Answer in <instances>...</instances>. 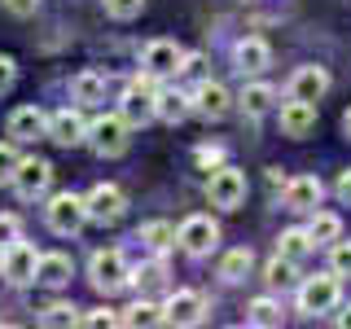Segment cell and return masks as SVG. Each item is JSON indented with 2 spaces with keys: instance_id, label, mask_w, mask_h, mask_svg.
<instances>
[{
  "instance_id": "cell-13",
  "label": "cell",
  "mask_w": 351,
  "mask_h": 329,
  "mask_svg": "<svg viewBox=\"0 0 351 329\" xmlns=\"http://www.w3.org/2000/svg\"><path fill=\"white\" fill-rule=\"evenodd\" d=\"M180 62H184V49L176 40H149L141 49V71L154 75V80H171L180 75Z\"/></svg>"
},
{
  "instance_id": "cell-3",
  "label": "cell",
  "mask_w": 351,
  "mask_h": 329,
  "mask_svg": "<svg viewBox=\"0 0 351 329\" xmlns=\"http://www.w3.org/2000/svg\"><path fill=\"white\" fill-rule=\"evenodd\" d=\"M119 114L128 119L132 127H145L149 119H158V80L141 71L136 80L123 88V101H119Z\"/></svg>"
},
{
  "instance_id": "cell-33",
  "label": "cell",
  "mask_w": 351,
  "mask_h": 329,
  "mask_svg": "<svg viewBox=\"0 0 351 329\" xmlns=\"http://www.w3.org/2000/svg\"><path fill=\"white\" fill-rule=\"evenodd\" d=\"M329 272H338V277H351V241H347V237L329 241Z\"/></svg>"
},
{
  "instance_id": "cell-15",
  "label": "cell",
  "mask_w": 351,
  "mask_h": 329,
  "mask_svg": "<svg viewBox=\"0 0 351 329\" xmlns=\"http://www.w3.org/2000/svg\"><path fill=\"white\" fill-rule=\"evenodd\" d=\"M49 141H58L62 149H75L88 141V119L80 106H66L58 114H49Z\"/></svg>"
},
{
  "instance_id": "cell-25",
  "label": "cell",
  "mask_w": 351,
  "mask_h": 329,
  "mask_svg": "<svg viewBox=\"0 0 351 329\" xmlns=\"http://www.w3.org/2000/svg\"><path fill=\"white\" fill-rule=\"evenodd\" d=\"M285 321V307L272 299V294H263V299H255L246 307V325H259V329H277Z\"/></svg>"
},
{
  "instance_id": "cell-38",
  "label": "cell",
  "mask_w": 351,
  "mask_h": 329,
  "mask_svg": "<svg viewBox=\"0 0 351 329\" xmlns=\"http://www.w3.org/2000/svg\"><path fill=\"white\" fill-rule=\"evenodd\" d=\"M14 84H18V62L9 58V53H0V97H5Z\"/></svg>"
},
{
  "instance_id": "cell-2",
  "label": "cell",
  "mask_w": 351,
  "mask_h": 329,
  "mask_svg": "<svg viewBox=\"0 0 351 329\" xmlns=\"http://www.w3.org/2000/svg\"><path fill=\"white\" fill-rule=\"evenodd\" d=\"M128 277H132V268H128V255L123 250H97L93 259H88V285H93L97 294H119V290H128Z\"/></svg>"
},
{
  "instance_id": "cell-5",
  "label": "cell",
  "mask_w": 351,
  "mask_h": 329,
  "mask_svg": "<svg viewBox=\"0 0 351 329\" xmlns=\"http://www.w3.org/2000/svg\"><path fill=\"white\" fill-rule=\"evenodd\" d=\"M84 145H93L97 158H119V154H128V145H132V123L123 114H101V119L88 123Z\"/></svg>"
},
{
  "instance_id": "cell-18",
  "label": "cell",
  "mask_w": 351,
  "mask_h": 329,
  "mask_svg": "<svg viewBox=\"0 0 351 329\" xmlns=\"http://www.w3.org/2000/svg\"><path fill=\"white\" fill-rule=\"evenodd\" d=\"M285 93L294 97V101H321L329 93V71L325 66H299V71L290 75V88Z\"/></svg>"
},
{
  "instance_id": "cell-19",
  "label": "cell",
  "mask_w": 351,
  "mask_h": 329,
  "mask_svg": "<svg viewBox=\"0 0 351 329\" xmlns=\"http://www.w3.org/2000/svg\"><path fill=\"white\" fill-rule=\"evenodd\" d=\"M233 62H237V71H241V75H263V71L272 66V49H268V40H259V36L237 40V44H233Z\"/></svg>"
},
{
  "instance_id": "cell-30",
  "label": "cell",
  "mask_w": 351,
  "mask_h": 329,
  "mask_svg": "<svg viewBox=\"0 0 351 329\" xmlns=\"http://www.w3.org/2000/svg\"><path fill=\"white\" fill-rule=\"evenodd\" d=\"M263 281H268L272 290H285V285H294V281H299V263H294V259H285L281 250H277V255L268 259V268H263Z\"/></svg>"
},
{
  "instance_id": "cell-22",
  "label": "cell",
  "mask_w": 351,
  "mask_h": 329,
  "mask_svg": "<svg viewBox=\"0 0 351 329\" xmlns=\"http://www.w3.org/2000/svg\"><path fill=\"white\" fill-rule=\"evenodd\" d=\"M71 101H75V106H101V101H106V75L80 71V75L71 80Z\"/></svg>"
},
{
  "instance_id": "cell-44",
  "label": "cell",
  "mask_w": 351,
  "mask_h": 329,
  "mask_svg": "<svg viewBox=\"0 0 351 329\" xmlns=\"http://www.w3.org/2000/svg\"><path fill=\"white\" fill-rule=\"evenodd\" d=\"M0 259H5V250H0Z\"/></svg>"
},
{
  "instance_id": "cell-23",
  "label": "cell",
  "mask_w": 351,
  "mask_h": 329,
  "mask_svg": "<svg viewBox=\"0 0 351 329\" xmlns=\"http://www.w3.org/2000/svg\"><path fill=\"white\" fill-rule=\"evenodd\" d=\"M193 114V101L189 93H180V88H158V119L162 123H184V119Z\"/></svg>"
},
{
  "instance_id": "cell-21",
  "label": "cell",
  "mask_w": 351,
  "mask_h": 329,
  "mask_svg": "<svg viewBox=\"0 0 351 329\" xmlns=\"http://www.w3.org/2000/svg\"><path fill=\"white\" fill-rule=\"evenodd\" d=\"M237 106L246 110V119H263L268 110H277V88H272V84H263V80H250L246 88H241Z\"/></svg>"
},
{
  "instance_id": "cell-42",
  "label": "cell",
  "mask_w": 351,
  "mask_h": 329,
  "mask_svg": "<svg viewBox=\"0 0 351 329\" xmlns=\"http://www.w3.org/2000/svg\"><path fill=\"white\" fill-rule=\"evenodd\" d=\"M338 325H343V329H351V303L343 307V312H338Z\"/></svg>"
},
{
  "instance_id": "cell-34",
  "label": "cell",
  "mask_w": 351,
  "mask_h": 329,
  "mask_svg": "<svg viewBox=\"0 0 351 329\" xmlns=\"http://www.w3.org/2000/svg\"><path fill=\"white\" fill-rule=\"evenodd\" d=\"M18 162H22V154H18V141H0V184H9V180H14Z\"/></svg>"
},
{
  "instance_id": "cell-17",
  "label": "cell",
  "mask_w": 351,
  "mask_h": 329,
  "mask_svg": "<svg viewBox=\"0 0 351 329\" xmlns=\"http://www.w3.org/2000/svg\"><path fill=\"white\" fill-rule=\"evenodd\" d=\"M40 136H49V114L40 106H18L9 114V141L27 145V141H40Z\"/></svg>"
},
{
  "instance_id": "cell-12",
  "label": "cell",
  "mask_w": 351,
  "mask_h": 329,
  "mask_svg": "<svg viewBox=\"0 0 351 329\" xmlns=\"http://www.w3.org/2000/svg\"><path fill=\"white\" fill-rule=\"evenodd\" d=\"M9 184H14V193L22 202H36V197H44L49 184H53V162L49 158H22Z\"/></svg>"
},
{
  "instance_id": "cell-36",
  "label": "cell",
  "mask_w": 351,
  "mask_h": 329,
  "mask_svg": "<svg viewBox=\"0 0 351 329\" xmlns=\"http://www.w3.org/2000/svg\"><path fill=\"white\" fill-rule=\"evenodd\" d=\"M80 325H88V329H114L119 312H110V307H93V312H80Z\"/></svg>"
},
{
  "instance_id": "cell-4",
  "label": "cell",
  "mask_w": 351,
  "mask_h": 329,
  "mask_svg": "<svg viewBox=\"0 0 351 329\" xmlns=\"http://www.w3.org/2000/svg\"><path fill=\"white\" fill-rule=\"evenodd\" d=\"M246 193H250V184H246V171L241 167H228V162L211 167V175H206V202L215 211H237L246 202Z\"/></svg>"
},
{
  "instance_id": "cell-10",
  "label": "cell",
  "mask_w": 351,
  "mask_h": 329,
  "mask_svg": "<svg viewBox=\"0 0 351 329\" xmlns=\"http://www.w3.org/2000/svg\"><path fill=\"white\" fill-rule=\"evenodd\" d=\"M189 101H193V114L197 119H206V123H219V119H228V110H233V97H228V88L219 84V80H197V88L189 93Z\"/></svg>"
},
{
  "instance_id": "cell-9",
  "label": "cell",
  "mask_w": 351,
  "mask_h": 329,
  "mask_svg": "<svg viewBox=\"0 0 351 329\" xmlns=\"http://www.w3.org/2000/svg\"><path fill=\"white\" fill-rule=\"evenodd\" d=\"M36 263H40V250L31 246V241H22V237H18V241H9V246H5V259H0V277L22 290V285L36 281Z\"/></svg>"
},
{
  "instance_id": "cell-31",
  "label": "cell",
  "mask_w": 351,
  "mask_h": 329,
  "mask_svg": "<svg viewBox=\"0 0 351 329\" xmlns=\"http://www.w3.org/2000/svg\"><path fill=\"white\" fill-rule=\"evenodd\" d=\"M167 281V259H149V263H141V268H132V277L128 285H136V290H149V285H162Z\"/></svg>"
},
{
  "instance_id": "cell-14",
  "label": "cell",
  "mask_w": 351,
  "mask_h": 329,
  "mask_svg": "<svg viewBox=\"0 0 351 329\" xmlns=\"http://www.w3.org/2000/svg\"><path fill=\"white\" fill-rule=\"evenodd\" d=\"M325 197V184L321 175H294V180L281 184V206L285 211H299V215H312Z\"/></svg>"
},
{
  "instance_id": "cell-28",
  "label": "cell",
  "mask_w": 351,
  "mask_h": 329,
  "mask_svg": "<svg viewBox=\"0 0 351 329\" xmlns=\"http://www.w3.org/2000/svg\"><path fill=\"white\" fill-rule=\"evenodd\" d=\"M277 250H281L285 259L303 263V259L316 250V241H312V233H307V228H285V233H281V241H277Z\"/></svg>"
},
{
  "instance_id": "cell-41",
  "label": "cell",
  "mask_w": 351,
  "mask_h": 329,
  "mask_svg": "<svg viewBox=\"0 0 351 329\" xmlns=\"http://www.w3.org/2000/svg\"><path fill=\"white\" fill-rule=\"evenodd\" d=\"M334 193H338V202H343V206H351V167H347V171H338Z\"/></svg>"
},
{
  "instance_id": "cell-7",
  "label": "cell",
  "mask_w": 351,
  "mask_h": 329,
  "mask_svg": "<svg viewBox=\"0 0 351 329\" xmlns=\"http://www.w3.org/2000/svg\"><path fill=\"white\" fill-rule=\"evenodd\" d=\"M176 246H180L189 259H206L219 246V224L211 215H189L180 228H176Z\"/></svg>"
},
{
  "instance_id": "cell-1",
  "label": "cell",
  "mask_w": 351,
  "mask_h": 329,
  "mask_svg": "<svg viewBox=\"0 0 351 329\" xmlns=\"http://www.w3.org/2000/svg\"><path fill=\"white\" fill-rule=\"evenodd\" d=\"M303 316H325L343 303V277L338 272H316V277H303L299 281V294H294Z\"/></svg>"
},
{
  "instance_id": "cell-20",
  "label": "cell",
  "mask_w": 351,
  "mask_h": 329,
  "mask_svg": "<svg viewBox=\"0 0 351 329\" xmlns=\"http://www.w3.org/2000/svg\"><path fill=\"white\" fill-rule=\"evenodd\" d=\"M71 277H75V259H71V255H62V250L40 255V263H36V281H40V285L62 290V285H71Z\"/></svg>"
},
{
  "instance_id": "cell-6",
  "label": "cell",
  "mask_w": 351,
  "mask_h": 329,
  "mask_svg": "<svg viewBox=\"0 0 351 329\" xmlns=\"http://www.w3.org/2000/svg\"><path fill=\"white\" fill-rule=\"evenodd\" d=\"M44 224L53 228L58 237H75L88 224V206L80 193H53L49 206H44Z\"/></svg>"
},
{
  "instance_id": "cell-24",
  "label": "cell",
  "mask_w": 351,
  "mask_h": 329,
  "mask_svg": "<svg viewBox=\"0 0 351 329\" xmlns=\"http://www.w3.org/2000/svg\"><path fill=\"white\" fill-rule=\"evenodd\" d=\"M250 268H255L250 246H237V250H228V255L219 259V281H224V285H241L250 277Z\"/></svg>"
},
{
  "instance_id": "cell-29",
  "label": "cell",
  "mask_w": 351,
  "mask_h": 329,
  "mask_svg": "<svg viewBox=\"0 0 351 329\" xmlns=\"http://www.w3.org/2000/svg\"><path fill=\"white\" fill-rule=\"evenodd\" d=\"M119 325H132V329H149V325H162V303H149V299H136L119 316Z\"/></svg>"
},
{
  "instance_id": "cell-32",
  "label": "cell",
  "mask_w": 351,
  "mask_h": 329,
  "mask_svg": "<svg viewBox=\"0 0 351 329\" xmlns=\"http://www.w3.org/2000/svg\"><path fill=\"white\" fill-rule=\"evenodd\" d=\"M40 321L44 325H80V307L75 303H49L40 312Z\"/></svg>"
},
{
  "instance_id": "cell-8",
  "label": "cell",
  "mask_w": 351,
  "mask_h": 329,
  "mask_svg": "<svg viewBox=\"0 0 351 329\" xmlns=\"http://www.w3.org/2000/svg\"><path fill=\"white\" fill-rule=\"evenodd\" d=\"M84 206H88V219H93V224H119V219L128 215V193L119 189V184L101 180L84 193Z\"/></svg>"
},
{
  "instance_id": "cell-16",
  "label": "cell",
  "mask_w": 351,
  "mask_h": 329,
  "mask_svg": "<svg viewBox=\"0 0 351 329\" xmlns=\"http://www.w3.org/2000/svg\"><path fill=\"white\" fill-rule=\"evenodd\" d=\"M277 123L285 136H307V132L316 127V101H294V97H285V101L277 106Z\"/></svg>"
},
{
  "instance_id": "cell-40",
  "label": "cell",
  "mask_w": 351,
  "mask_h": 329,
  "mask_svg": "<svg viewBox=\"0 0 351 329\" xmlns=\"http://www.w3.org/2000/svg\"><path fill=\"white\" fill-rule=\"evenodd\" d=\"M5 5V14H14V18H31L40 9V0H0Z\"/></svg>"
},
{
  "instance_id": "cell-43",
  "label": "cell",
  "mask_w": 351,
  "mask_h": 329,
  "mask_svg": "<svg viewBox=\"0 0 351 329\" xmlns=\"http://www.w3.org/2000/svg\"><path fill=\"white\" fill-rule=\"evenodd\" d=\"M343 136L351 141V110H347V114H343Z\"/></svg>"
},
{
  "instance_id": "cell-35",
  "label": "cell",
  "mask_w": 351,
  "mask_h": 329,
  "mask_svg": "<svg viewBox=\"0 0 351 329\" xmlns=\"http://www.w3.org/2000/svg\"><path fill=\"white\" fill-rule=\"evenodd\" d=\"M101 5H106V14L114 22H132V18H141L145 0H101Z\"/></svg>"
},
{
  "instance_id": "cell-27",
  "label": "cell",
  "mask_w": 351,
  "mask_h": 329,
  "mask_svg": "<svg viewBox=\"0 0 351 329\" xmlns=\"http://www.w3.org/2000/svg\"><path fill=\"white\" fill-rule=\"evenodd\" d=\"M136 241H145L154 255H162V250L176 246V224H167V219H149V224H141Z\"/></svg>"
},
{
  "instance_id": "cell-11",
  "label": "cell",
  "mask_w": 351,
  "mask_h": 329,
  "mask_svg": "<svg viewBox=\"0 0 351 329\" xmlns=\"http://www.w3.org/2000/svg\"><path fill=\"white\" fill-rule=\"evenodd\" d=\"M206 321V299L197 290H171L167 299H162V325H202Z\"/></svg>"
},
{
  "instance_id": "cell-26",
  "label": "cell",
  "mask_w": 351,
  "mask_h": 329,
  "mask_svg": "<svg viewBox=\"0 0 351 329\" xmlns=\"http://www.w3.org/2000/svg\"><path fill=\"white\" fill-rule=\"evenodd\" d=\"M307 233H312L316 246H329V241L343 237V219H338L334 211H321V206H316L312 219H307Z\"/></svg>"
},
{
  "instance_id": "cell-37",
  "label": "cell",
  "mask_w": 351,
  "mask_h": 329,
  "mask_svg": "<svg viewBox=\"0 0 351 329\" xmlns=\"http://www.w3.org/2000/svg\"><path fill=\"white\" fill-rule=\"evenodd\" d=\"M18 237H22V219L5 211V215H0V250H5L9 241H18Z\"/></svg>"
},
{
  "instance_id": "cell-39",
  "label": "cell",
  "mask_w": 351,
  "mask_h": 329,
  "mask_svg": "<svg viewBox=\"0 0 351 329\" xmlns=\"http://www.w3.org/2000/svg\"><path fill=\"white\" fill-rule=\"evenodd\" d=\"M193 158H197V167L211 171V167H219V162H224V149H219V145H197Z\"/></svg>"
}]
</instances>
